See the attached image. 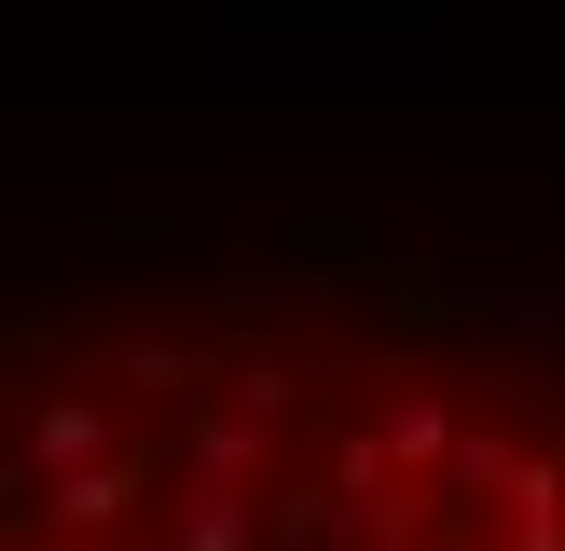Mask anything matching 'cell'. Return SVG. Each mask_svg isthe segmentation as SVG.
I'll use <instances>...</instances> for the list:
<instances>
[{
	"mask_svg": "<svg viewBox=\"0 0 565 551\" xmlns=\"http://www.w3.org/2000/svg\"><path fill=\"white\" fill-rule=\"evenodd\" d=\"M0 551H565V358L345 276L0 345Z\"/></svg>",
	"mask_w": 565,
	"mask_h": 551,
	"instance_id": "cell-1",
	"label": "cell"
}]
</instances>
